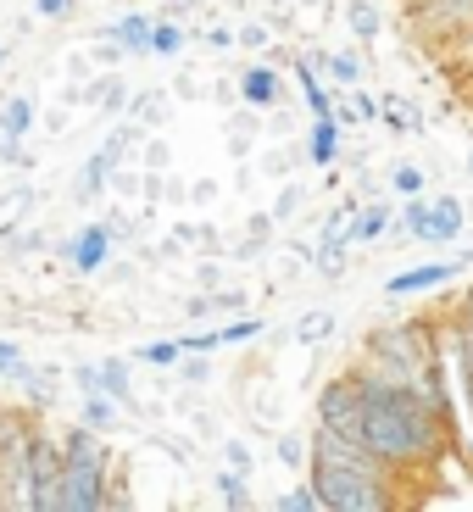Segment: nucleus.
I'll return each instance as SVG.
<instances>
[{"label": "nucleus", "instance_id": "obj_1", "mask_svg": "<svg viewBox=\"0 0 473 512\" xmlns=\"http://www.w3.org/2000/svg\"><path fill=\"white\" fill-rule=\"evenodd\" d=\"M362 379V446L396 468V474H412V468H435L451 451V423L429 407L418 384L407 379H384L373 368H351Z\"/></svg>", "mask_w": 473, "mask_h": 512}, {"label": "nucleus", "instance_id": "obj_2", "mask_svg": "<svg viewBox=\"0 0 473 512\" xmlns=\"http://www.w3.org/2000/svg\"><path fill=\"white\" fill-rule=\"evenodd\" d=\"M307 479L323 496V512H384L396 507V468H384L368 446L329 435L312 423L307 435Z\"/></svg>", "mask_w": 473, "mask_h": 512}, {"label": "nucleus", "instance_id": "obj_3", "mask_svg": "<svg viewBox=\"0 0 473 512\" xmlns=\"http://www.w3.org/2000/svg\"><path fill=\"white\" fill-rule=\"evenodd\" d=\"M112 479H117V451L95 429H67L62 435V496L56 512H106L112 507Z\"/></svg>", "mask_w": 473, "mask_h": 512}, {"label": "nucleus", "instance_id": "obj_4", "mask_svg": "<svg viewBox=\"0 0 473 512\" xmlns=\"http://www.w3.org/2000/svg\"><path fill=\"white\" fill-rule=\"evenodd\" d=\"M362 351H368L362 368L384 373V379L418 384V373L440 357V334H435L429 318H390V323H379V329H368Z\"/></svg>", "mask_w": 473, "mask_h": 512}, {"label": "nucleus", "instance_id": "obj_5", "mask_svg": "<svg viewBox=\"0 0 473 512\" xmlns=\"http://www.w3.org/2000/svg\"><path fill=\"white\" fill-rule=\"evenodd\" d=\"M62 496V435L34 418L28 429V512H56Z\"/></svg>", "mask_w": 473, "mask_h": 512}, {"label": "nucleus", "instance_id": "obj_6", "mask_svg": "<svg viewBox=\"0 0 473 512\" xmlns=\"http://www.w3.org/2000/svg\"><path fill=\"white\" fill-rule=\"evenodd\" d=\"M318 429H329V435H346L362 446V379L357 373H334V379H323L318 390Z\"/></svg>", "mask_w": 473, "mask_h": 512}, {"label": "nucleus", "instance_id": "obj_7", "mask_svg": "<svg viewBox=\"0 0 473 512\" xmlns=\"http://www.w3.org/2000/svg\"><path fill=\"white\" fill-rule=\"evenodd\" d=\"M468 268H473V251H468V245H457L451 256L412 262V268L390 273V279H384V295H390V301H401V295H435V290H446L451 279H462Z\"/></svg>", "mask_w": 473, "mask_h": 512}, {"label": "nucleus", "instance_id": "obj_8", "mask_svg": "<svg viewBox=\"0 0 473 512\" xmlns=\"http://www.w3.org/2000/svg\"><path fill=\"white\" fill-rule=\"evenodd\" d=\"M78 390H101L117 407H134V357H95L73 368Z\"/></svg>", "mask_w": 473, "mask_h": 512}, {"label": "nucleus", "instance_id": "obj_9", "mask_svg": "<svg viewBox=\"0 0 473 512\" xmlns=\"http://www.w3.org/2000/svg\"><path fill=\"white\" fill-rule=\"evenodd\" d=\"M407 17L423 39H451L473 23V0H412Z\"/></svg>", "mask_w": 473, "mask_h": 512}, {"label": "nucleus", "instance_id": "obj_10", "mask_svg": "<svg viewBox=\"0 0 473 512\" xmlns=\"http://www.w3.org/2000/svg\"><path fill=\"white\" fill-rule=\"evenodd\" d=\"M112 245H117L112 218H95V223H84V229L73 234V245H67V262H73L78 279H95V273L112 262Z\"/></svg>", "mask_w": 473, "mask_h": 512}, {"label": "nucleus", "instance_id": "obj_11", "mask_svg": "<svg viewBox=\"0 0 473 512\" xmlns=\"http://www.w3.org/2000/svg\"><path fill=\"white\" fill-rule=\"evenodd\" d=\"M34 123H39L34 95H6L0 101V162H17L23 156V140L34 134Z\"/></svg>", "mask_w": 473, "mask_h": 512}, {"label": "nucleus", "instance_id": "obj_12", "mask_svg": "<svg viewBox=\"0 0 473 512\" xmlns=\"http://www.w3.org/2000/svg\"><path fill=\"white\" fill-rule=\"evenodd\" d=\"M262 329L268 323L262 318H223L218 329H201V334H179V346L184 351H229V346H251V340H262Z\"/></svg>", "mask_w": 473, "mask_h": 512}, {"label": "nucleus", "instance_id": "obj_13", "mask_svg": "<svg viewBox=\"0 0 473 512\" xmlns=\"http://www.w3.org/2000/svg\"><path fill=\"white\" fill-rule=\"evenodd\" d=\"M234 90H240V101L251 106V112H279L284 106V73L273 62H251Z\"/></svg>", "mask_w": 473, "mask_h": 512}, {"label": "nucleus", "instance_id": "obj_14", "mask_svg": "<svg viewBox=\"0 0 473 512\" xmlns=\"http://www.w3.org/2000/svg\"><path fill=\"white\" fill-rule=\"evenodd\" d=\"M462 218H468V212H462L457 195H440V201H429V212H423V223H418L412 240H418V245H457L462 229H468Z\"/></svg>", "mask_w": 473, "mask_h": 512}, {"label": "nucleus", "instance_id": "obj_15", "mask_svg": "<svg viewBox=\"0 0 473 512\" xmlns=\"http://www.w3.org/2000/svg\"><path fill=\"white\" fill-rule=\"evenodd\" d=\"M451 368H457V379H462V401H468V412H473V290L462 295L457 323H451Z\"/></svg>", "mask_w": 473, "mask_h": 512}, {"label": "nucleus", "instance_id": "obj_16", "mask_svg": "<svg viewBox=\"0 0 473 512\" xmlns=\"http://www.w3.org/2000/svg\"><path fill=\"white\" fill-rule=\"evenodd\" d=\"M340 140H346L340 117H312L307 140H301V156H307L318 173H334V162H340Z\"/></svg>", "mask_w": 473, "mask_h": 512}, {"label": "nucleus", "instance_id": "obj_17", "mask_svg": "<svg viewBox=\"0 0 473 512\" xmlns=\"http://www.w3.org/2000/svg\"><path fill=\"white\" fill-rule=\"evenodd\" d=\"M390 223H396V206L390 201H368V206H351V251L357 245H379L384 234H390Z\"/></svg>", "mask_w": 473, "mask_h": 512}, {"label": "nucleus", "instance_id": "obj_18", "mask_svg": "<svg viewBox=\"0 0 473 512\" xmlns=\"http://www.w3.org/2000/svg\"><path fill=\"white\" fill-rule=\"evenodd\" d=\"M151 12H123L112 28H106V39H112L123 56H151Z\"/></svg>", "mask_w": 473, "mask_h": 512}, {"label": "nucleus", "instance_id": "obj_19", "mask_svg": "<svg viewBox=\"0 0 473 512\" xmlns=\"http://www.w3.org/2000/svg\"><path fill=\"white\" fill-rule=\"evenodd\" d=\"M295 90H301V106L312 117H334V84L312 62H295Z\"/></svg>", "mask_w": 473, "mask_h": 512}, {"label": "nucleus", "instance_id": "obj_20", "mask_svg": "<svg viewBox=\"0 0 473 512\" xmlns=\"http://www.w3.org/2000/svg\"><path fill=\"white\" fill-rule=\"evenodd\" d=\"M78 423L95 429V435H112L117 423H123V407H117L112 396H101V390H84V396H78Z\"/></svg>", "mask_w": 473, "mask_h": 512}, {"label": "nucleus", "instance_id": "obj_21", "mask_svg": "<svg viewBox=\"0 0 473 512\" xmlns=\"http://www.w3.org/2000/svg\"><path fill=\"white\" fill-rule=\"evenodd\" d=\"M346 28L357 34V45H373L384 34V12L379 0H346Z\"/></svg>", "mask_w": 473, "mask_h": 512}, {"label": "nucleus", "instance_id": "obj_22", "mask_svg": "<svg viewBox=\"0 0 473 512\" xmlns=\"http://www.w3.org/2000/svg\"><path fill=\"white\" fill-rule=\"evenodd\" d=\"M212 490H218V507H256V496H251V474H240V468H223L218 479H212Z\"/></svg>", "mask_w": 473, "mask_h": 512}, {"label": "nucleus", "instance_id": "obj_23", "mask_svg": "<svg viewBox=\"0 0 473 512\" xmlns=\"http://www.w3.org/2000/svg\"><path fill=\"white\" fill-rule=\"evenodd\" d=\"M128 357L140 362V368H179L184 346H179V334H173V340H145V346H134Z\"/></svg>", "mask_w": 473, "mask_h": 512}, {"label": "nucleus", "instance_id": "obj_24", "mask_svg": "<svg viewBox=\"0 0 473 512\" xmlns=\"http://www.w3.org/2000/svg\"><path fill=\"white\" fill-rule=\"evenodd\" d=\"M318 73L329 78L334 90H351V84H362V62L351 51H340V56H318Z\"/></svg>", "mask_w": 473, "mask_h": 512}, {"label": "nucleus", "instance_id": "obj_25", "mask_svg": "<svg viewBox=\"0 0 473 512\" xmlns=\"http://www.w3.org/2000/svg\"><path fill=\"white\" fill-rule=\"evenodd\" d=\"M84 101H90V106H101L106 117H112V112H128V84H123L117 73H112V78H95Z\"/></svg>", "mask_w": 473, "mask_h": 512}, {"label": "nucleus", "instance_id": "obj_26", "mask_svg": "<svg viewBox=\"0 0 473 512\" xmlns=\"http://www.w3.org/2000/svg\"><path fill=\"white\" fill-rule=\"evenodd\" d=\"M184 39H190V28L173 23V17H156L151 23V56H179Z\"/></svg>", "mask_w": 473, "mask_h": 512}, {"label": "nucleus", "instance_id": "obj_27", "mask_svg": "<svg viewBox=\"0 0 473 512\" xmlns=\"http://www.w3.org/2000/svg\"><path fill=\"white\" fill-rule=\"evenodd\" d=\"M384 184H390V195H396V201H407V195H423V190H429V173H423L418 162H396Z\"/></svg>", "mask_w": 473, "mask_h": 512}, {"label": "nucleus", "instance_id": "obj_28", "mask_svg": "<svg viewBox=\"0 0 473 512\" xmlns=\"http://www.w3.org/2000/svg\"><path fill=\"white\" fill-rule=\"evenodd\" d=\"M273 512H323V496L312 490V479H307V485L279 490V496H273Z\"/></svg>", "mask_w": 473, "mask_h": 512}, {"label": "nucleus", "instance_id": "obj_29", "mask_svg": "<svg viewBox=\"0 0 473 512\" xmlns=\"http://www.w3.org/2000/svg\"><path fill=\"white\" fill-rule=\"evenodd\" d=\"M28 373H34V362L23 357V346L17 340H0V384H23Z\"/></svg>", "mask_w": 473, "mask_h": 512}, {"label": "nucleus", "instance_id": "obj_30", "mask_svg": "<svg viewBox=\"0 0 473 512\" xmlns=\"http://www.w3.org/2000/svg\"><path fill=\"white\" fill-rule=\"evenodd\" d=\"M206 307H212V318H240V312H251V295L245 290H212Z\"/></svg>", "mask_w": 473, "mask_h": 512}, {"label": "nucleus", "instance_id": "obj_31", "mask_svg": "<svg viewBox=\"0 0 473 512\" xmlns=\"http://www.w3.org/2000/svg\"><path fill=\"white\" fill-rule=\"evenodd\" d=\"M329 334H334V312H307V318L295 323V340H301V346H318Z\"/></svg>", "mask_w": 473, "mask_h": 512}, {"label": "nucleus", "instance_id": "obj_32", "mask_svg": "<svg viewBox=\"0 0 473 512\" xmlns=\"http://www.w3.org/2000/svg\"><path fill=\"white\" fill-rule=\"evenodd\" d=\"M234 45H240V51H268L273 28L268 23H245V28H234Z\"/></svg>", "mask_w": 473, "mask_h": 512}, {"label": "nucleus", "instance_id": "obj_33", "mask_svg": "<svg viewBox=\"0 0 473 512\" xmlns=\"http://www.w3.org/2000/svg\"><path fill=\"white\" fill-rule=\"evenodd\" d=\"M279 462H284V468H307V440H301V435H284V440H279Z\"/></svg>", "mask_w": 473, "mask_h": 512}, {"label": "nucleus", "instance_id": "obj_34", "mask_svg": "<svg viewBox=\"0 0 473 512\" xmlns=\"http://www.w3.org/2000/svg\"><path fill=\"white\" fill-rule=\"evenodd\" d=\"M73 6H78V0H34V17H45V23H67Z\"/></svg>", "mask_w": 473, "mask_h": 512}, {"label": "nucleus", "instance_id": "obj_35", "mask_svg": "<svg viewBox=\"0 0 473 512\" xmlns=\"http://www.w3.org/2000/svg\"><path fill=\"white\" fill-rule=\"evenodd\" d=\"M223 468H240V474H251V446H245V440H223Z\"/></svg>", "mask_w": 473, "mask_h": 512}, {"label": "nucleus", "instance_id": "obj_36", "mask_svg": "<svg viewBox=\"0 0 473 512\" xmlns=\"http://www.w3.org/2000/svg\"><path fill=\"white\" fill-rule=\"evenodd\" d=\"M295 206H301V184H290V190L279 195V206H273V223H290V218H295Z\"/></svg>", "mask_w": 473, "mask_h": 512}, {"label": "nucleus", "instance_id": "obj_37", "mask_svg": "<svg viewBox=\"0 0 473 512\" xmlns=\"http://www.w3.org/2000/svg\"><path fill=\"white\" fill-rule=\"evenodd\" d=\"M206 45H212V51H234V28H212V34H206Z\"/></svg>", "mask_w": 473, "mask_h": 512}, {"label": "nucleus", "instance_id": "obj_38", "mask_svg": "<svg viewBox=\"0 0 473 512\" xmlns=\"http://www.w3.org/2000/svg\"><path fill=\"white\" fill-rule=\"evenodd\" d=\"M468 173H473V151H468Z\"/></svg>", "mask_w": 473, "mask_h": 512}, {"label": "nucleus", "instance_id": "obj_39", "mask_svg": "<svg viewBox=\"0 0 473 512\" xmlns=\"http://www.w3.org/2000/svg\"><path fill=\"white\" fill-rule=\"evenodd\" d=\"M401 6H412V0H401Z\"/></svg>", "mask_w": 473, "mask_h": 512}]
</instances>
